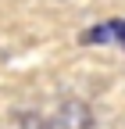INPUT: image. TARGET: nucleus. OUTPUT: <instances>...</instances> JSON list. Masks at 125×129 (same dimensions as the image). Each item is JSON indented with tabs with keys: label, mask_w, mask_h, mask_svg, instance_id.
I'll return each mask as SVG.
<instances>
[{
	"label": "nucleus",
	"mask_w": 125,
	"mask_h": 129,
	"mask_svg": "<svg viewBox=\"0 0 125 129\" xmlns=\"http://www.w3.org/2000/svg\"><path fill=\"white\" fill-rule=\"evenodd\" d=\"M82 43H121V50H125V22H104V25H93Z\"/></svg>",
	"instance_id": "1"
},
{
	"label": "nucleus",
	"mask_w": 125,
	"mask_h": 129,
	"mask_svg": "<svg viewBox=\"0 0 125 129\" xmlns=\"http://www.w3.org/2000/svg\"><path fill=\"white\" fill-rule=\"evenodd\" d=\"M22 129H46V125H43L39 115H25V118H22Z\"/></svg>",
	"instance_id": "3"
},
{
	"label": "nucleus",
	"mask_w": 125,
	"mask_h": 129,
	"mask_svg": "<svg viewBox=\"0 0 125 129\" xmlns=\"http://www.w3.org/2000/svg\"><path fill=\"white\" fill-rule=\"evenodd\" d=\"M61 122H65V129H89V108L79 101H68L61 108Z\"/></svg>",
	"instance_id": "2"
}]
</instances>
